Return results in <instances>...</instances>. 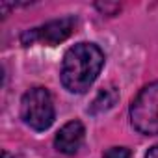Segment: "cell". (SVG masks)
<instances>
[{
  "label": "cell",
  "instance_id": "5b68a950",
  "mask_svg": "<svg viewBox=\"0 0 158 158\" xmlns=\"http://www.w3.org/2000/svg\"><path fill=\"white\" fill-rule=\"evenodd\" d=\"M84 134H86V130L80 121H76V119L69 121L58 130V134L54 138V145L63 154H74L84 141Z\"/></svg>",
  "mask_w": 158,
  "mask_h": 158
},
{
  "label": "cell",
  "instance_id": "8992f818",
  "mask_svg": "<svg viewBox=\"0 0 158 158\" xmlns=\"http://www.w3.org/2000/svg\"><path fill=\"white\" fill-rule=\"evenodd\" d=\"M117 99H119V93H117V89H115L114 86L101 89L99 95L95 97L93 104L89 106V114H102V112L110 110V108L117 102Z\"/></svg>",
  "mask_w": 158,
  "mask_h": 158
},
{
  "label": "cell",
  "instance_id": "52a82bcc",
  "mask_svg": "<svg viewBox=\"0 0 158 158\" xmlns=\"http://www.w3.org/2000/svg\"><path fill=\"white\" fill-rule=\"evenodd\" d=\"M104 158H130V151L127 147H110L102 154Z\"/></svg>",
  "mask_w": 158,
  "mask_h": 158
},
{
  "label": "cell",
  "instance_id": "3957f363",
  "mask_svg": "<svg viewBox=\"0 0 158 158\" xmlns=\"http://www.w3.org/2000/svg\"><path fill=\"white\" fill-rule=\"evenodd\" d=\"M21 117L34 130H47L54 123V102L45 88H34L23 95Z\"/></svg>",
  "mask_w": 158,
  "mask_h": 158
},
{
  "label": "cell",
  "instance_id": "277c9868",
  "mask_svg": "<svg viewBox=\"0 0 158 158\" xmlns=\"http://www.w3.org/2000/svg\"><path fill=\"white\" fill-rule=\"evenodd\" d=\"M74 24H76L74 17H61V19L50 21V23H47L39 28L26 30L21 35V41H23V45H32L35 41L45 43V45H58L73 34Z\"/></svg>",
  "mask_w": 158,
  "mask_h": 158
},
{
  "label": "cell",
  "instance_id": "6da1fadb",
  "mask_svg": "<svg viewBox=\"0 0 158 158\" xmlns=\"http://www.w3.org/2000/svg\"><path fill=\"white\" fill-rule=\"evenodd\" d=\"M104 65L102 50L93 43H78L71 47L61 63V84L71 93H86Z\"/></svg>",
  "mask_w": 158,
  "mask_h": 158
},
{
  "label": "cell",
  "instance_id": "7a4b0ae2",
  "mask_svg": "<svg viewBox=\"0 0 158 158\" xmlns=\"http://www.w3.org/2000/svg\"><path fill=\"white\" fill-rule=\"evenodd\" d=\"M130 123L145 136H158V82L145 86L132 101Z\"/></svg>",
  "mask_w": 158,
  "mask_h": 158
},
{
  "label": "cell",
  "instance_id": "ba28073f",
  "mask_svg": "<svg viewBox=\"0 0 158 158\" xmlns=\"http://www.w3.org/2000/svg\"><path fill=\"white\" fill-rule=\"evenodd\" d=\"M145 158H158V145H152V147L147 151Z\"/></svg>",
  "mask_w": 158,
  "mask_h": 158
}]
</instances>
